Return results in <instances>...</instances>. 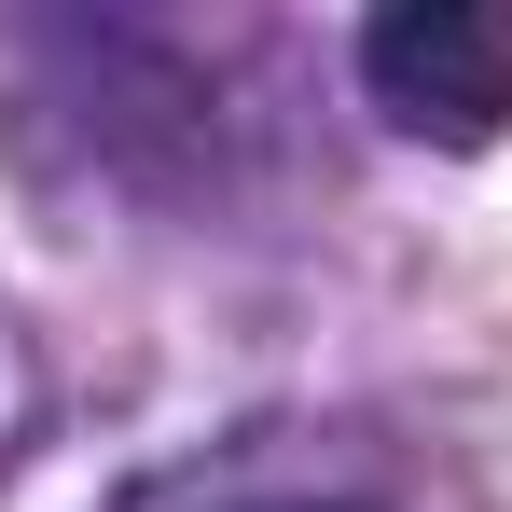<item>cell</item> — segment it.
<instances>
[{"label":"cell","mask_w":512,"mask_h":512,"mask_svg":"<svg viewBox=\"0 0 512 512\" xmlns=\"http://www.w3.org/2000/svg\"><path fill=\"white\" fill-rule=\"evenodd\" d=\"M360 70H374L402 139L485 153L512 125V0H402L360 28Z\"/></svg>","instance_id":"cell-1"}]
</instances>
